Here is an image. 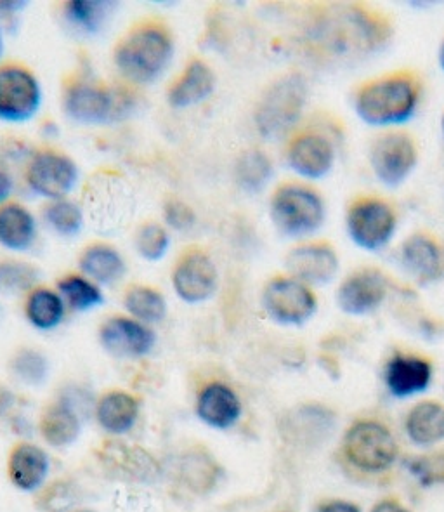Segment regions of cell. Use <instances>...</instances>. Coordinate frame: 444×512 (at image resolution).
<instances>
[{
    "label": "cell",
    "mask_w": 444,
    "mask_h": 512,
    "mask_svg": "<svg viewBox=\"0 0 444 512\" xmlns=\"http://www.w3.org/2000/svg\"><path fill=\"white\" fill-rule=\"evenodd\" d=\"M63 110L79 124H101L115 112V96L89 80H75L63 94Z\"/></svg>",
    "instance_id": "cell-13"
},
{
    "label": "cell",
    "mask_w": 444,
    "mask_h": 512,
    "mask_svg": "<svg viewBox=\"0 0 444 512\" xmlns=\"http://www.w3.org/2000/svg\"><path fill=\"white\" fill-rule=\"evenodd\" d=\"M2 47H4V40H2V32H0V54H2Z\"/></svg>",
    "instance_id": "cell-45"
},
{
    "label": "cell",
    "mask_w": 444,
    "mask_h": 512,
    "mask_svg": "<svg viewBox=\"0 0 444 512\" xmlns=\"http://www.w3.org/2000/svg\"><path fill=\"white\" fill-rule=\"evenodd\" d=\"M37 238V221L25 205H0V245L13 252H25Z\"/></svg>",
    "instance_id": "cell-24"
},
{
    "label": "cell",
    "mask_w": 444,
    "mask_h": 512,
    "mask_svg": "<svg viewBox=\"0 0 444 512\" xmlns=\"http://www.w3.org/2000/svg\"><path fill=\"white\" fill-rule=\"evenodd\" d=\"M287 158L288 165L302 178L320 179L332 169L335 153L327 138L307 132L290 143Z\"/></svg>",
    "instance_id": "cell-18"
},
{
    "label": "cell",
    "mask_w": 444,
    "mask_h": 512,
    "mask_svg": "<svg viewBox=\"0 0 444 512\" xmlns=\"http://www.w3.org/2000/svg\"><path fill=\"white\" fill-rule=\"evenodd\" d=\"M439 63H441V68L444 70V44L441 46V51H439Z\"/></svg>",
    "instance_id": "cell-44"
},
{
    "label": "cell",
    "mask_w": 444,
    "mask_h": 512,
    "mask_svg": "<svg viewBox=\"0 0 444 512\" xmlns=\"http://www.w3.org/2000/svg\"><path fill=\"white\" fill-rule=\"evenodd\" d=\"M165 224L174 231H188L196 224V212L179 198L167 200L164 205Z\"/></svg>",
    "instance_id": "cell-39"
},
{
    "label": "cell",
    "mask_w": 444,
    "mask_h": 512,
    "mask_svg": "<svg viewBox=\"0 0 444 512\" xmlns=\"http://www.w3.org/2000/svg\"><path fill=\"white\" fill-rule=\"evenodd\" d=\"M37 280V271L25 263H0V290L30 289Z\"/></svg>",
    "instance_id": "cell-38"
},
{
    "label": "cell",
    "mask_w": 444,
    "mask_h": 512,
    "mask_svg": "<svg viewBox=\"0 0 444 512\" xmlns=\"http://www.w3.org/2000/svg\"><path fill=\"white\" fill-rule=\"evenodd\" d=\"M66 304L59 292L39 287L28 294L25 315L33 329L49 332L65 320Z\"/></svg>",
    "instance_id": "cell-28"
},
{
    "label": "cell",
    "mask_w": 444,
    "mask_h": 512,
    "mask_svg": "<svg viewBox=\"0 0 444 512\" xmlns=\"http://www.w3.org/2000/svg\"><path fill=\"white\" fill-rule=\"evenodd\" d=\"M39 431L42 438L51 447H70L75 441L79 440L80 433H82V421H80L79 412H75V408L66 401L51 403L42 412Z\"/></svg>",
    "instance_id": "cell-25"
},
{
    "label": "cell",
    "mask_w": 444,
    "mask_h": 512,
    "mask_svg": "<svg viewBox=\"0 0 444 512\" xmlns=\"http://www.w3.org/2000/svg\"><path fill=\"white\" fill-rule=\"evenodd\" d=\"M370 162L375 176L391 188H396L412 174L417 165V148L403 132H387L375 139Z\"/></svg>",
    "instance_id": "cell-11"
},
{
    "label": "cell",
    "mask_w": 444,
    "mask_h": 512,
    "mask_svg": "<svg viewBox=\"0 0 444 512\" xmlns=\"http://www.w3.org/2000/svg\"><path fill=\"white\" fill-rule=\"evenodd\" d=\"M262 306L273 322L302 325L316 311V297L306 283L292 276H276L262 292Z\"/></svg>",
    "instance_id": "cell-7"
},
{
    "label": "cell",
    "mask_w": 444,
    "mask_h": 512,
    "mask_svg": "<svg viewBox=\"0 0 444 512\" xmlns=\"http://www.w3.org/2000/svg\"><path fill=\"white\" fill-rule=\"evenodd\" d=\"M418 105L415 80L405 75L384 77L366 84L356 96V113L366 124H403Z\"/></svg>",
    "instance_id": "cell-2"
},
{
    "label": "cell",
    "mask_w": 444,
    "mask_h": 512,
    "mask_svg": "<svg viewBox=\"0 0 444 512\" xmlns=\"http://www.w3.org/2000/svg\"><path fill=\"white\" fill-rule=\"evenodd\" d=\"M124 306L131 318L151 325L164 320L167 315V301L158 290L146 285H134L125 292Z\"/></svg>",
    "instance_id": "cell-29"
},
{
    "label": "cell",
    "mask_w": 444,
    "mask_h": 512,
    "mask_svg": "<svg viewBox=\"0 0 444 512\" xmlns=\"http://www.w3.org/2000/svg\"><path fill=\"white\" fill-rule=\"evenodd\" d=\"M25 6V2H0V13H13L20 11Z\"/></svg>",
    "instance_id": "cell-43"
},
{
    "label": "cell",
    "mask_w": 444,
    "mask_h": 512,
    "mask_svg": "<svg viewBox=\"0 0 444 512\" xmlns=\"http://www.w3.org/2000/svg\"><path fill=\"white\" fill-rule=\"evenodd\" d=\"M99 342L115 358L136 360L150 355L157 344V335L150 325L131 316H111L99 329Z\"/></svg>",
    "instance_id": "cell-12"
},
{
    "label": "cell",
    "mask_w": 444,
    "mask_h": 512,
    "mask_svg": "<svg viewBox=\"0 0 444 512\" xmlns=\"http://www.w3.org/2000/svg\"><path fill=\"white\" fill-rule=\"evenodd\" d=\"M242 401L224 382H210L203 386L196 400L198 419L216 431H228L242 417Z\"/></svg>",
    "instance_id": "cell-17"
},
{
    "label": "cell",
    "mask_w": 444,
    "mask_h": 512,
    "mask_svg": "<svg viewBox=\"0 0 444 512\" xmlns=\"http://www.w3.org/2000/svg\"><path fill=\"white\" fill-rule=\"evenodd\" d=\"M406 433L417 445H434L444 440V407L436 401H424L406 417Z\"/></svg>",
    "instance_id": "cell-27"
},
{
    "label": "cell",
    "mask_w": 444,
    "mask_h": 512,
    "mask_svg": "<svg viewBox=\"0 0 444 512\" xmlns=\"http://www.w3.org/2000/svg\"><path fill=\"white\" fill-rule=\"evenodd\" d=\"M347 231L353 242L365 250H379L396 231V216L391 207L377 198H363L347 212Z\"/></svg>",
    "instance_id": "cell-9"
},
{
    "label": "cell",
    "mask_w": 444,
    "mask_h": 512,
    "mask_svg": "<svg viewBox=\"0 0 444 512\" xmlns=\"http://www.w3.org/2000/svg\"><path fill=\"white\" fill-rule=\"evenodd\" d=\"M214 89H216V75L212 72V68L205 61L193 60L170 86L167 98L170 106L174 108H190L210 98Z\"/></svg>",
    "instance_id": "cell-22"
},
{
    "label": "cell",
    "mask_w": 444,
    "mask_h": 512,
    "mask_svg": "<svg viewBox=\"0 0 444 512\" xmlns=\"http://www.w3.org/2000/svg\"><path fill=\"white\" fill-rule=\"evenodd\" d=\"M75 512H96V511H89V509H82V511H75Z\"/></svg>",
    "instance_id": "cell-46"
},
{
    "label": "cell",
    "mask_w": 444,
    "mask_h": 512,
    "mask_svg": "<svg viewBox=\"0 0 444 512\" xmlns=\"http://www.w3.org/2000/svg\"><path fill=\"white\" fill-rule=\"evenodd\" d=\"M408 471L422 486L443 485L444 483V450L415 457L408 464Z\"/></svg>",
    "instance_id": "cell-37"
},
{
    "label": "cell",
    "mask_w": 444,
    "mask_h": 512,
    "mask_svg": "<svg viewBox=\"0 0 444 512\" xmlns=\"http://www.w3.org/2000/svg\"><path fill=\"white\" fill-rule=\"evenodd\" d=\"M14 377L28 386H39L49 374L46 356L35 349H21L11 360Z\"/></svg>",
    "instance_id": "cell-35"
},
{
    "label": "cell",
    "mask_w": 444,
    "mask_h": 512,
    "mask_svg": "<svg viewBox=\"0 0 444 512\" xmlns=\"http://www.w3.org/2000/svg\"><path fill=\"white\" fill-rule=\"evenodd\" d=\"M139 400L127 391H108L96 405V419L106 433L122 436L136 426L139 419Z\"/></svg>",
    "instance_id": "cell-23"
},
{
    "label": "cell",
    "mask_w": 444,
    "mask_h": 512,
    "mask_svg": "<svg viewBox=\"0 0 444 512\" xmlns=\"http://www.w3.org/2000/svg\"><path fill=\"white\" fill-rule=\"evenodd\" d=\"M174 56L170 33L157 23H144L120 40L115 49V65L125 79L148 84L158 79Z\"/></svg>",
    "instance_id": "cell-1"
},
{
    "label": "cell",
    "mask_w": 444,
    "mask_h": 512,
    "mask_svg": "<svg viewBox=\"0 0 444 512\" xmlns=\"http://www.w3.org/2000/svg\"><path fill=\"white\" fill-rule=\"evenodd\" d=\"M27 183L35 195L51 202L61 200L68 197L79 183V167L72 158L59 151H39L28 164Z\"/></svg>",
    "instance_id": "cell-8"
},
{
    "label": "cell",
    "mask_w": 444,
    "mask_h": 512,
    "mask_svg": "<svg viewBox=\"0 0 444 512\" xmlns=\"http://www.w3.org/2000/svg\"><path fill=\"white\" fill-rule=\"evenodd\" d=\"M389 290L384 273L379 270H360L347 276L340 285L337 301L347 315H366L379 308Z\"/></svg>",
    "instance_id": "cell-14"
},
{
    "label": "cell",
    "mask_w": 444,
    "mask_h": 512,
    "mask_svg": "<svg viewBox=\"0 0 444 512\" xmlns=\"http://www.w3.org/2000/svg\"><path fill=\"white\" fill-rule=\"evenodd\" d=\"M13 190V181L7 176L6 172L0 171V205L6 204L7 198Z\"/></svg>",
    "instance_id": "cell-41"
},
{
    "label": "cell",
    "mask_w": 444,
    "mask_h": 512,
    "mask_svg": "<svg viewBox=\"0 0 444 512\" xmlns=\"http://www.w3.org/2000/svg\"><path fill=\"white\" fill-rule=\"evenodd\" d=\"M342 447L346 459L365 473L386 471L398 457V445L391 431L375 421L354 422Z\"/></svg>",
    "instance_id": "cell-5"
},
{
    "label": "cell",
    "mask_w": 444,
    "mask_h": 512,
    "mask_svg": "<svg viewBox=\"0 0 444 512\" xmlns=\"http://www.w3.org/2000/svg\"><path fill=\"white\" fill-rule=\"evenodd\" d=\"M307 86L301 75L276 80L262 96L255 112V125L266 138H276L294 127L306 106Z\"/></svg>",
    "instance_id": "cell-3"
},
{
    "label": "cell",
    "mask_w": 444,
    "mask_h": 512,
    "mask_svg": "<svg viewBox=\"0 0 444 512\" xmlns=\"http://www.w3.org/2000/svg\"><path fill=\"white\" fill-rule=\"evenodd\" d=\"M58 292L65 304L79 313L99 308L105 302V296L98 283L92 282L84 275H68L61 278L58 282Z\"/></svg>",
    "instance_id": "cell-30"
},
{
    "label": "cell",
    "mask_w": 444,
    "mask_h": 512,
    "mask_svg": "<svg viewBox=\"0 0 444 512\" xmlns=\"http://www.w3.org/2000/svg\"><path fill=\"white\" fill-rule=\"evenodd\" d=\"M401 264L422 283H431L444 275V247L427 235H413L401 247Z\"/></svg>",
    "instance_id": "cell-19"
},
{
    "label": "cell",
    "mask_w": 444,
    "mask_h": 512,
    "mask_svg": "<svg viewBox=\"0 0 444 512\" xmlns=\"http://www.w3.org/2000/svg\"><path fill=\"white\" fill-rule=\"evenodd\" d=\"M44 219L61 237H75L84 228V212L77 202L68 198L49 202L44 209Z\"/></svg>",
    "instance_id": "cell-33"
},
{
    "label": "cell",
    "mask_w": 444,
    "mask_h": 512,
    "mask_svg": "<svg viewBox=\"0 0 444 512\" xmlns=\"http://www.w3.org/2000/svg\"><path fill=\"white\" fill-rule=\"evenodd\" d=\"M42 105V87L28 68L0 66V120L20 124L33 119Z\"/></svg>",
    "instance_id": "cell-6"
},
{
    "label": "cell",
    "mask_w": 444,
    "mask_h": 512,
    "mask_svg": "<svg viewBox=\"0 0 444 512\" xmlns=\"http://www.w3.org/2000/svg\"><path fill=\"white\" fill-rule=\"evenodd\" d=\"M271 219L288 237H304L320 228L325 205L320 195L301 184H285L271 198Z\"/></svg>",
    "instance_id": "cell-4"
},
{
    "label": "cell",
    "mask_w": 444,
    "mask_h": 512,
    "mask_svg": "<svg viewBox=\"0 0 444 512\" xmlns=\"http://www.w3.org/2000/svg\"><path fill=\"white\" fill-rule=\"evenodd\" d=\"M285 264L292 278L313 285H325L339 270L337 254L327 243L297 245L288 252Z\"/></svg>",
    "instance_id": "cell-16"
},
{
    "label": "cell",
    "mask_w": 444,
    "mask_h": 512,
    "mask_svg": "<svg viewBox=\"0 0 444 512\" xmlns=\"http://www.w3.org/2000/svg\"><path fill=\"white\" fill-rule=\"evenodd\" d=\"M235 178L243 190L261 191L273 178V164L264 151L247 150L236 160Z\"/></svg>",
    "instance_id": "cell-31"
},
{
    "label": "cell",
    "mask_w": 444,
    "mask_h": 512,
    "mask_svg": "<svg viewBox=\"0 0 444 512\" xmlns=\"http://www.w3.org/2000/svg\"><path fill=\"white\" fill-rule=\"evenodd\" d=\"M172 287L177 297L188 304L209 301L219 287L216 263L203 250L186 252L174 266Z\"/></svg>",
    "instance_id": "cell-10"
},
{
    "label": "cell",
    "mask_w": 444,
    "mask_h": 512,
    "mask_svg": "<svg viewBox=\"0 0 444 512\" xmlns=\"http://www.w3.org/2000/svg\"><path fill=\"white\" fill-rule=\"evenodd\" d=\"M80 271L99 285H111L125 275L124 257L108 243H92L82 252Z\"/></svg>",
    "instance_id": "cell-26"
},
{
    "label": "cell",
    "mask_w": 444,
    "mask_h": 512,
    "mask_svg": "<svg viewBox=\"0 0 444 512\" xmlns=\"http://www.w3.org/2000/svg\"><path fill=\"white\" fill-rule=\"evenodd\" d=\"M115 6V2L103 0H72L65 6V16L73 27L82 32L96 33L103 28Z\"/></svg>",
    "instance_id": "cell-32"
},
{
    "label": "cell",
    "mask_w": 444,
    "mask_h": 512,
    "mask_svg": "<svg viewBox=\"0 0 444 512\" xmlns=\"http://www.w3.org/2000/svg\"><path fill=\"white\" fill-rule=\"evenodd\" d=\"M316 512H360V509L346 500H327L318 504Z\"/></svg>",
    "instance_id": "cell-40"
},
{
    "label": "cell",
    "mask_w": 444,
    "mask_h": 512,
    "mask_svg": "<svg viewBox=\"0 0 444 512\" xmlns=\"http://www.w3.org/2000/svg\"><path fill=\"white\" fill-rule=\"evenodd\" d=\"M98 459L111 474L124 480L151 483L160 474L157 460L150 453L122 441H106L98 452Z\"/></svg>",
    "instance_id": "cell-15"
},
{
    "label": "cell",
    "mask_w": 444,
    "mask_h": 512,
    "mask_svg": "<svg viewBox=\"0 0 444 512\" xmlns=\"http://www.w3.org/2000/svg\"><path fill=\"white\" fill-rule=\"evenodd\" d=\"M184 481L198 493H205L217 483L216 464L209 459V455L193 453L184 457V464L181 467Z\"/></svg>",
    "instance_id": "cell-36"
},
{
    "label": "cell",
    "mask_w": 444,
    "mask_h": 512,
    "mask_svg": "<svg viewBox=\"0 0 444 512\" xmlns=\"http://www.w3.org/2000/svg\"><path fill=\"white\" fill-rule=\"evenodd\" d=\"M51 471V460L44 448L33 443H20L9 455L7 473L9 480L18 490L25 493L37 492L46 483Z\"/></svg>",
    "instance_id": "cell-20"
},
{
    "label": "cell",
    "mask_w": 444,
    "mask_h": 512,
    "mask_svg": "<svg viewBox=\"0 0 444 512\" xmlns=\"http://www.w3.org/2000/svg\"><path fill=\"white\" fill-rule=\"evenodd\" d=\"M372 512H410L405 507L394 502V500H382L377 506L373 507Z\"/></svg>",
    "instance_id": "cell-42"
},
{
    "label": "cell",
    "mask_w": 444,
    "mask_h": 512,
    "mask_svg": "<svg viewBox=\"0 0 444 512\" xmlns=\"http://www.w3.org/2000/svg\"><path fill=\"white\" fill-rule=\"evenodd\" d=\"M432 381L431 363L418 356L396 355L386 367V386L396 398L422 393Z\"/></svg>",
    "instance_id": "cell-21"
},
{
    "label": "cell",
    "mask_w": 444,
    "mask_h": 512,
    "mask_svg": "<svg viewBox=\"0 0 444 512\" xmlns=\"http://www.w3.org/2000/svg\"><path fill=\"white\" fill-rule=\"evenodd\" d=\"M443 134H444V117H443Z\"/></svg>",
    "instance_id": "cell-47"
},
{
    "label": "cell",
    "mask_w": 444,
    "mask_h": 512,
    "mask_svg": "<svg viewBox=\"0 0 444 512\" xmlns=\"http://www.w3.org/2000/svg\"><path fill=\"white\" fill-rule=\"evenodd\" d=\"M136 249L139 256L150 263L162 261L170 249L169 231L162 224H143L136 233Z\"/></svg>",
    "instance_id": "cell-34"
}]
</instances>
